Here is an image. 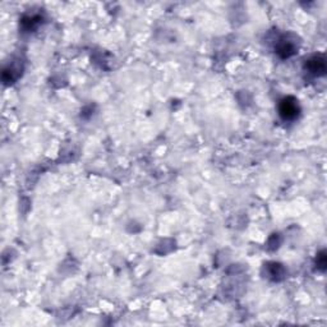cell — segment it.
<instances>
[{"label":"cell","mask_w":327,"mask_h":327,"mask_svg":"<svg viewBox=\"0 0 327 327\" xmlns=\"http://www.w3.org/2000/svg\"><path fill=\"white\" fill-rule=\"evenodd\" d=\"M279 114L284 120H295L301 114V106L298 104V100L289 96L285 97L279 104Z\"/></svg>","instance_id":"cell-1"},{"label":"cell","mask_w":327,"mask_h":327,"mask_svg":"<svg viewBox=\"0 0 327 327\" xmlns=\"http://www.w3.org/2000/svg\"><path fill=\"white\" fill-rule=\"evenodd\" d=\"M306 69L311 74L317 75V77L324 75V73H326V60L322 55H314L306 63Z\"/></svg>","instance_id":"cell-2"},{"label":"cell","mask_w":327,"mask_h":327,"mask_svg":"<svg viewBox=\"0 0 327 327\" xmlns=\"http://www.w3.org/2000/svg\"><path fill=\"white\" fill-rule=\"evenodd\" d=\"M276 52L279 54V57L283 58V59H288L291 55H294L296 52V45L294 42V40L290 39H284L280 40V42L278 44V47H276Z\"/></svg>","instance_id":"cell-3"},{"label":"cell","mask_w":327,"mask_h":327,"mask_svg":"<svg viewBox=\"0 0 327 327\" xmlns=\"http://www.w3.org/2000/svg\"><path fill=\"white\" fill-rule=\"evenodd\" d=\"M270 276H272L274 280H279L280 279V276L284 275V268L283 266L279 265V263H270Z\"/></svg>","instance_id":"cell-4"},{"label":"cell","mask_w":327,"mask_h":327,"mask_svg":"<svg viewBox=\"0 0 327 327\" xmlns=\"http://www.w3.org/2000/svg\"><path fill=\"white\" fill-rule=\"evenodd\" d=\"M316 266H317V270L322 271V272H323V271L326 270L327 258H326V252H324V251H322V252H319L318 255H317Z\"/></svg>","instance_id":"cell-5"}]
</instances>
